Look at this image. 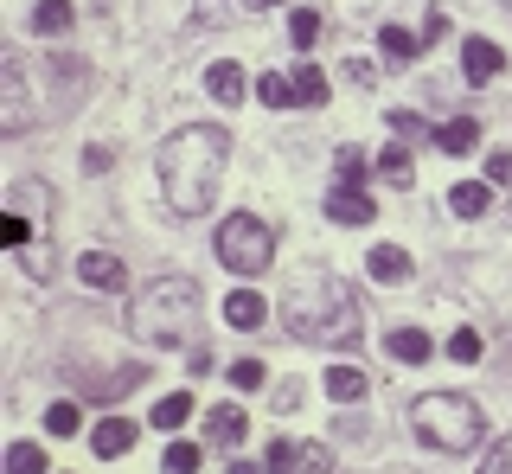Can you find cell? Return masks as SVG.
<instances>
[{
  "mask_svg": "<svg viewBox=\"0 0 512 474\" xmlns=\"http://www.w3.org/2000/svg\"><path fill=\"white\" fill-rule=\"evenodd\" d=\"M26 237H32V231H26V218H20V212L0 218V244H7V250H26Z\"/></svg>",
  "mask_w": 512,
  "mask_h": 474,
  "instance_id": "obj_32",
  "label": "cell"
},
{
  "mask_svg": "<svg viewBox=\"0 0 512 474\" xmlns=\"http://www.w3.org/2000/svg\"><path fill=\"white\" fill-rule=\"evenodd\" d=\"M231 474H269V468H256V462H231Z\"/></svg>",
  "mask_w": 512,
  "mask_h": 474,
  "instance_id": "obj_37",
  "label": "cell"
},
{
  "mask_svg": "<svg viewBox=\"0 0 512 474\" xmlns=\"http://www.w3.org/2000/svg\"><path fill=\"white\" fill-rule=\"evenodd\" d=\"M320 385H327V398H333V404H365L372 378H365L359 366H327V378H320Z\"/></svg>",
  "mask_w": 512,
  "mask_h": 474,
  "instance_id": "obj_12",
  "label": "cell"
},
{
  "mask_svg": "<svg viewBox=\"0 0 512 474\" xmlns=\"http://www.w3.org/2000/svg\"><path fill=\"white\" fill-rule=\"evenodd\" d=\"M90 449H96V455H128V449H135V423L103 417V423L90 430Z\"/></svg>",
  "mask_w": 512,
  "mask_h": 474,
  "instance_id": "obj_15",
  "label": "cell"
},
{
  "mask_svg": "<svg viewBox=\"0 0 512 474\" xmlns=\"http://www.w3.org/2000/svg\"><path fill=\"white\" fill-rule=\"evenodd\" d=\"M436 148H442V154H474V148H480V122H474V116L442 122V129H436Z\"/></svg>",
  "mask_w": 512,
  "mask_h": 474,
  "instance_id": "obj_16",
  "label": "cell"
},
{
  "mask_svg": "<svg viewBox=\"0 0 512 474\" xmlns=\"http://www.w3.org/2000/svg\"><path fill=\"white\" fill-rule=\"evenodd\" d=\"M32 26H39L45 39L64 33V26H71V0H39V7H32Z\"/></svg>",
  "mask_w": 512,
  "mask_h": 474,
  "instance_id": "obj_25",
  "label": "cell"
},
{
  "mask_svg": "<svg viewBox=\"0 0 512 474\" xmlns=\"http://www.w3.org/2000/svg\"><path fill=\"white\" fill-rule=\"evenodd\" d=\"M269 474H333V455L320 449V442H269Z\"/></svg>",
  "mask_w": 512,
  "mask_h": 474,
  "instance_id": "obj_7",
  "label": "cell"
},
{
  "mask_svg": "<svg viewBox=\"0 0 512 474\" xmlns=\"http://www.w3.org/2000/svg\"><path fill=\"white\" fill-rule=\"evenodd\" d=\"M391 129L404 135V141H416V135H423V116H410V109H391Z\"/></svg>",
  "mask_w": 512,
  "mask_h": 474,
  "instance_id": "obj_35",
  "label": "cell"
},
{
  "mask_svg": "<svg viewBox=\"0 0 512 474\" xmlns=\"http://www.w3.org/2000/svg\"><path fill=\"white\" fill-rule=\"evenodd\" d=\"M7 474H45V449H39V442H13V449H7Z\"/></svg>",
  "mask_w": 512,
  "mask_h": 474,
  "instance_id": "obj_26",
  "label": "cell"
},
{
  "mask_svg": "<svg viewBox=\"0 0 512 474\" xmlns=\"http://www.w3.org/2000/svg\"><path fill=\"white\" fill-rule=\"evenodd\" d=\"M218 263L237 276H263L269 263H276V237H269V225L256 212H231L218 225Z\"/></svg>",
  "mask_w": 512,
  "mask_h": 474,
  "instance_id": "obj_5",
  "label": "cell"
},
{
  "mask_svg": "<svg viewBox=\"0 0 512 474\" xmlns=\"http://www.w3.org/2000/svg\"><path fill=\"white\" fill-rule=\"evenodd\" d=\"M224 154H231V129H218V122H192V129H173L167 141H160L154 167H160V193H167V212H180V218H205V205L218 199Z\"/></svg>",
  "mask_w": 512,
  "mask_h": 474,
  "instance_id": "obj_1",
  "label": "cell"
},
{
  "mask_svg": "<svg viewBox=\"0 0 512 474\" xmlns=\"http://www.w3.org/2000/svg\"><path fill=\"white\" fill-rule=\"evenodd\" d=\"M256 97H263L269 109H288V103H301V97H295V77H288V71H263V77H256Z\"/></svg>",
  "mask_w": 512,
  "mask_h": 474,
  "instance_id": "obj_21",
  "label": "cell"
},
{
  "mask_svg": "<svg viewBox=\"0 0 512 474\" xmlns=\"http://www.w3.org/2000/svg\"><path fill=\"white\" fill-rule=\"evenodd\" d=\"M378 45H384V58H391V65H410V58H423V52H429V33H410V26H384Z\"/></svg>",
  "mask_w": 512,
  "mask_h": 474,
  "instance_id": "obj_14",
  "label": "cell"
},
{
  "mask_svg": "<svg viewBox=\"0 0 512 474\" xmlns=\"http://www.w3.org/2000/svg\"><path fill=\"white\" fill-rule=\"evenodd\" d=\"M32 129V103H26V58L7 52L0 58V135H26Z\"/></svg>",
  "mask_w": 512,
  "mask_h": 474,
  "instance_id": "obj_6",
  "label": "cell"
},
{
  "mask_svg": "<svg viewBox=\"0 0 512 474\" xmlns=\"http://www.w3.org/2000/svg\"><path fill=\"white\" fill-rule=\"evenodd\" d=\"M448 205H455V218H480L493 205V186L487 180H461L455 193H448Z\"/></svg>",
  "mask_w": 512,
  "mask_h": 474,
  "instance_id": "obj_20",
  "label": "cell"
},
{
  "mask_svg": "<svg viewBox=\"0 0 512 474\" xmlns=\"http://www.w3.org/2000/svg\"><path fill=\"white\" fill-rule=\"evenodd\" d=\"M442 353L455 359V366H474V359H480V334H474V327H455V334H448V346H442Z\"/></svg>",
  "mask_w": 512,
  "mask_h": 474,
  "instance_id": "obj_28",
  "label": "cell"
},
{
  "mask_svg": "<svg viewBox=\"0 0 512 474\" xmlns=\"http://www.w3.org/2000/svg\"><path fill=\"white\" fill-rule=\"evenodd\" d=\"M167 474H199V442H173V449H167Z\"/></svg>",
  "mask_w": 512,
  "mask_h": 474,
  "instance_id": "obj_31",
  "label": "cell"
},
{
  "mask_svg": "<svg viewBox=\"0 0 512 474\" xmlns=\"http://www.w3.org/2000/svg\"><path fill=\"white\" fill-rule=\"evenodd\" d=\"M199 327V289L186 276H154L148 289L128 302V334L154 346H186Z\"/></svg>",
  "mask_w": 512,
  "mask_h": 474,
  "instance_id": "obj_3",
  "label": "cell"
},
{
  "mask_svg": "<svg viewBox=\"0 0 512 474\" xmlns=\"http://www.w3.org/2000/svg\"><path fill=\"white\" fill-rule=\"evenodd\" d=\"M378 173H384V180H410V141H404V135H397L391 148L378 154Z\"/></svg>",
  "mask_w": 512,
  "mask_h": 474,
  "instance_id": "obj_27",
  "label": "cell"
},
{
  "mask_svg": "<svg viewBox=\"0 0 512 474\" xmlns=\"http://www.w3.org/2000/svg\"><path fill=\"white\" fill-rule=\"evenodd\" d=\"M500 7H512V0H500Z\"/></svg>",
  "mask_w": 512,
  "mask_h": 474,
  "instance_id": "obj_39",
  "label": "cell"
},
{
  "mask_svg": "<svg viewBox=\"0 0 512 474\" xmlns=\"http://www.w3.org/2000/svg\"><path fill=\"white\" fill-rule=\"evenodd\" d=\"M410 430L416 442H429V449H474L480 442V404L461 398V391H423V398L410 404Z\"/></svg>",
  "mask_w": 512,
  "mask_h": 474,
  "instance_id": "obj_4",
  "label": "cell"
},
{
  "mask_svg": "<svg viewBox=\"0 0 512 474\" xmlns=\"http://www.w3.org/2000/svg\"><path fill=\"white\" fill-rule=\"evenodd\" d=\"M205 90H212L218 103H244V71H237L231 58H218V65L205 71Z\"/></svg>",
  "mask_w": 512,
  "mask_h": 474,
  "instance_id": "obj_17",
  "label": "cell"
},
{
  "mask_svg": "<svg viewBox=\"0 0 512 474\" xmlns=\"http://www.w3.org/2000/svg\"><path fill=\"white\" fill-rule=\"evenodd\" d=\"M327 218H333V225H372L378 205H372L365 186H333V193H327Z\"/></svg>",
  "mask_w": 512,
  "mask_h": 474,
  "instance_id": "obj_9",
  "label": "cell"
},
{
  "mask_svg": "<svg viewBox=\"0 0 512 474\" xmlns=\"http://www.w3.org/2000/svg\"><path fill=\"white\" fill-rule=\"evenodd\" d=\"M288 77H295V97L308 103V109H320V103L333 97V84H327V77H320L314 65H301V71H288Z\"/></svg>",
  "mask_w": 512,
  "mask_h": 474,
  "instance_id": "obj_23",
  "label": "cell"
},
{
  "mask_svg": "<svg viewBox=\"0 0 512 474\" xmlns=\"http://www.w3.org/2000/svg\"><path fill=\"white\" fill-rule=\"evenodd\" d=\"M384 346H391L397 366H423V359H429V334H423V327H397Z\"/></svg>",
  "mask_w": 512,
  "mask_h": 474,
  "instance_id": "obj_18",
  "label": "cell"
},
{
  "mask_svg": "<svg viewBox=\"0 0 512 474\" xmlns=\"http://www.w3.org/2000/svg\"><path fill=\"white\" fill-rule=\"evenodd\" d=\"M244 7H250V13H263V7H282V0H244Z\"/></svg>",
  "mask_w": 512,
  "mask_h": 474,
  "instance_id": "obj_38",
  "label": "cell"
},
{
  "mask_svg": "<svg viewBox=\"0 0 512 474\" xmlns=\"http://www.w3.org/2000/svg\"><path fill=\"white\" fill-rule=\"evenodd\" d=\"M263 378H269L263 359H237V366H231V385H237V391H263Z\"/></svg>",
  "mask_w": 512,
  "mask_h": 474,
  "instance_id": "obj_30",
  "label": "cell"
},
{
  "mask_svg": "<svg viewBox=\"0 0 512 474\" xmlns=\"http://www.w3.org/2000/svg\"><path fill=\"white\" fill-rule=\"evenodd\" d=\"M263 295H256V289H231V295H224V321H231L237 327V334H250V327H263Z\"/></svg>",
  "mask_w": 512,
  "mask_h": 474,
  "instance_id": "obj_13",
  "label": "cell"
},
{
  "mask_svg": "<svg viewBox=\"0 0 512 474\" xmlns=\"http://www.w3.org/2000/svg\"><path fill=\"white\" fill-rule=\"evenodd\" d=\"M365 270H372L378 282H404V276H410V250H397V244H378L372 257H365Z\"/></svg>",
  "mask_w": 512,
  "mask_h": 474,
  "instance_id": "obj_19",
  "label": "cell"
},
{
  "mask_svg": "<svg viewBox=\"0 0 512 474\" xmlns=\"http://www.w3.org/2000/svg\"><path fill=\"white\" fill-rule=\"evenodd\" d=\"M77 276H84L90 289H122V282H128L122 257H109V250H84V257H77Z\"/></svg>",
  "mask_w": 512,
  "mask_h": 474,
  "instance_id": "obj_11",
  "label": "cell"
},
{
  "mask_svg": "<svg viewBox=\"0 0 512 474\" xmlns=\"http://www.w3.org/2000/svg\"><path fill=\"white\" fill-rule=\"evenodd\" d=\"M288 39H295V52H314V45H320V13L295 7V13H288Z\"/></svg>",
  "mask_w": 512,
  "mask_h": 474,
  "instance_id": "obj_22",
  "label": "cell"
},
{
  "mask_svg": "<svg viewBox=\"0 0 512 474\" xmlns=\"http://www.w3.org/2000/svg\"><path fill=\"white\" fill-rule=\"evenodd\" d=\"M500 71H506V52L493 39H461V77L468 84H493Z\"/></svg>",
  "mask_w": 512,
  "mask_h": 474,
  "instance_id": "obj_8",
  "label": "cell"
},
{
  "mask_svg": "<svg viewBox=\"0 0 512 474\" xmlns=\"http://www.w3.org/2000/svg\"><path fill=\"white\" fill-rule=\"evenodd\" d=\"M186 417H192V398H186V391H167V398L154 404V430H180Z\"/></svg>",
  "mask_w": 512,
  "mask_h": 474,
  "instance_id": "obj_24",
  "label": "cell"
},
{
  "mask_svg": "<svg viewBox=\"0 0 512 474\" xmlns=\"http://www.w3.org/2000/svg\"><path fill=\"white\" fill-rule=\"evenodd\" d=\"M487 186H512V148L487 154Z\"/></svg>",
  "mask_w": 512,
  "mask_h": 474,
  "instance_id": "obj_33",
  "label": "cell"
},
{
  "mask_svg": "<svg viewBox=\"0 0 512 474\" xmlns=\"http://www.w3.org/2000/svg\"><path fill=\"white\" fill-rule=\"evenodd\" d=\"M480 474H512V436L500 442V449L487 455V462H480Z\"/></svg>",
  "mask_w": 512,
  "mask_h": 474,
  "instance_id": "obj_34",
  "label": "cell"
},
{
  "mask_svg": "<svg viewBox=\"0 0 512 474\" xmlns=\"http://www.w3.org/2000/svg\"><path fill=\"white\" fill-rule=\"evenodd\" d=\"M250 436V417L237 404H218V410H205V442H218V449H237V442Z\"/></svg>",
  "mask_w": 512,
  "mask_h": 474,
  "instance_id": "obj_10",
  "label": "cell"
},
{
  "mask_svg": "<svg viewBox=\"0 0 512 474\" xmlns=\"http://www.w3.org/2000/svg\"><path fill=\"white\" fill-rule=\"evenodd\" d=\"M282 321L301 346H359V295H352L340 276L308 270L288 289Z\"/></svg>",
  "mask_w": 512,
  "mask_h": 474,
  "instance_id": "obj_2",
  "label": "cell"
},
{
  "mask_svg": "<svg viewBox=\"0 0 512 474\" xmlns=\"http://www.w3.org/2000/svg\"><path fill=\"white\" fill-rule=\"evenodd\" d=\"M77 423H84V417H77L71 398H58L52 410H45V430H52V436H77Z\"/></svg>",
  "mask_w": 512,
  "mask_h": 474,
  "instance_id": "obj_29",
  "label": "cell"
},
{
  "mask_svg": "<svg viewBox=\"0 0 512 474\" xmlns=\"http://www.w3.org/2000/svg\"><path fill=\"white\" fill-rule=\"evenodd\" d=\"M295 404H301V385L288 378V385H276V410H295Z\"/></svg>",
  "mask_w": 512,
  "mask_h": 474,
  "instance_id": "obj_36",
  "label": "cell"
}]
</instances>
